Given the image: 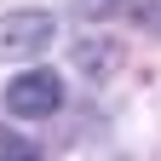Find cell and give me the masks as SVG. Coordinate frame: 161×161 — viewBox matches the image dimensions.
I'll use <instances>...</instances> for the list:
<instances>
[{
	"label": "cell",
	"mask_w": 161,
	"mask_h": 161,
	"mask_svg": "<svg viewBox=\"0 0 161 161\" xmlns=\"http://www.w3.org/2000/svg\"><path fill=\"white\" fill-rule=\"evenodd\" d=\"M52 40H58V17L52 12H35V6L6 12L0 17V64H29V58H40Z\"/></svg>",
	"instance_id": "2"
},
{
	"label": "cell",
	"mask_w": 161,
	"mask_h": 161,
	"mask_svg": "<svg viewBox=\"0 0 161 161\" xmlns=\"http://www.w3.org/2000/svg\"><path fill=\"white\" fill-rule=\"evenodd\" d=\"M69 58H75V69L86 75V80H109L115 69H121V40L115 35H80L75 46H69Z\"/></svg>",
	"instance_id": "4"
},
{
	"label": "cell",
	"mask_w": 161,
	"mask_h": 161,
	"mask_svg": "<svg viewBox=\"0 0 161 161\" xmlns=\"http://www.w3.org/2000/svg\"><path fill=\"white\" fill-rule=\"evenodd\" d=\"M0 155H40V150L23 144V138H12V132H0Z\"/></svg>",
	"instance_id": "5"
},
{
	"label": "cell",
	"mask_w": 161,
	"mask_h": 161,
	"mask_svg": "<svg viewBox=\"0 0 161 161\" xmlns=\"http://www.w3.org/2000/svg\"><path fill=\"white\" fill-rule=\"evenodd\" d=\"M0 98H6V115H17V121H46L64 109V75L58 69H23L6 80Z\"/></svg>",
	"instance_id": "1"
},
{
	"label": "cell",
	"mask_w": 161,
	"mask_h": 161,
	"mask_svg": "<svg viewBox=\"0 0 161 161\" xmlns=\"http://www.w3.org/2000/svg\"><path fill=\"white\" fill-rule=\"evenodd\" d=\"M80 23H138L161 35V0H75Z\"/></svg>",
	"instance_id": "3"
}]
</instances>
